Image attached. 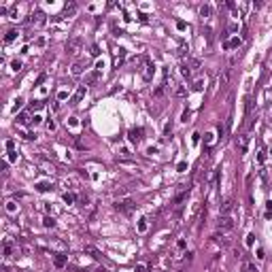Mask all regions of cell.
<instances>
[{
	"label": "cell",
	"mask_w": 272,
	"mask_h": 272,
	"mask_svg": "<svg viewBox=\"0 0 272 272\" xmlns=\"http://www.w3.org/2000/svg\"><path fill=\"white\" fill-rule=\"evenodd\" d=\"M191 66H193V70H200V60H193Z\"/></svg>",
	"instance_id": "b9f144b4"
},
{
	"label": "cell",
	"mask_w": 272,
	"mask_h": 272,
	"mask_svg": "<svg viewBox=\"0 0 272 272\" xmlns=\"http://www.w3.org/2000/svg\"><path fill=\"white\" fill-rule=\"evenodd\" d=\"M43 226H45V228H53V226H55V219H53V217H49V215H47V217H45V219H43Z\"/></svg>",
	"instance_id": "9a60e30c"
},
{
	"label": "cell",
	"mask_w": 272,
	"mask_h": 272,
	"mask_svg": "<svg viewBox=\"0 0 272 272\" xmlns=\"http://www.w3.org/2000/svg\"><path fill=\"white\" fill-rule=\"evenodd\" d=\"M40 119H43L40 115H34V119H32V123H34V126H38V123H40Z\"/></svg>",
	"instance_id": "7bdbcfd3"
},
{
	"label": "cell",
	"mask_w": 272,
	"mask_h": 272,
	"mask_svg": "<svg viewBox=\"0 0 272 272\" xmlns=\"http://www.w3.org/2000/svg\"><path fill=\"white\" fill-rule=\"evenodd\" d=\"M134 208V200L132 198H126V200H121V202H115V211L119 213H130Z\"/></svg>",
	"instance_id": "6da1fadb"
},
{
	"label": "cell",
	"mask_w": 272,
	"mask_h": 272,
	"mask_svg": "<svg viewBox=\"0 0 272 272\" xmlns=\"http://www.w3.org/2000/svg\"><path fill=\"white\" fill-rule=\"evenodd\" d=\"M228 32H238V23H230V28H228Z\"/></svg>",
	"instance_id": "8d00e7d4"
},
{
	"label": "cell",
	"mask_w": 272,
	"mask_h": 272,
	"mask_svg": "<svg viewBox=\"0 0 272 272\" xmlns=\"http://www.w3.org/2000/svg\"><path fill=\"white\" fill-rule=\"evenodd\" d=\"M98 77H100V72H98V70H96V72H91V75L87 77V83H96V81H98Z\"/></svg>",
	"instance_id": "d6986e66"
},
{
	"label": "cell",
	"mask_w": 272,
	"mask_h": 272,
	"mask_svg": "<svg viewBox=\"0 0 272 272\" xmlns=\"http://www.w3.org/2000/svg\"><path fill=\"white\" fill-rule=\"evenodd\" d=\"M253 242H255V234H249L247 236V247H253Z\"/></svg>",
	"instance_id": "f1b7e54d"
},
{
	"label": "cell",
	"mask_w": 272,
	"mask_h": 272,
	"mask_svg": "<svg viewBox=\"0 0 272 272\" xmlns=\"http://www.w3.org/2000/svg\"><path fill=\"white\" fill-rule=\"evenodd\" d=\"M217 228H219V230H232V228H234V219H232L230 215H221Z\"/></svg>",
	"instance_id": "7a4b0ae2"
},
{
	"label": "cell",
	"mask_w": 272,
	"mask_h": 272,
	"mask_svg": "<svg viewBox=\"0 0 272 272\" xmlns=\"http://www.w3.org/2000/svg\"><path fill=\"white\" fill-rule=\"evenodd\" d=\"M81 43H83V40H81L79 36L72 38V40H68V43H66V51H68V53H77V49L81 47Z\"/></svg>",
	"instance_id": "3957f363"
},
{
	"label": "cell",
	"mask_w": 272,
	"mask_h": 272,
	"mask_svg": "<svg viewBox=\"0 0 272 272\" xmlns=\"http://www.w3.org/2000/svg\"><path fill=\"white\" fill-rule=\"evenodd\" d=\"M53 264H55V268H64L68 264V255L66 253H55L53 255Z\"/></svg>",
	"instance_id": "277c9868"
},
{
	"label": "cell",
	"mask_w": 272,
	"mask_h": 272,
	"mask_svg": "<svg viewBox=\"0 0 272 272\" xmlns=\"http://www.w3.org/2000/svg\"><path fill=\"white\" fill-rule=\"evenodd\" d=\"M64 202L66 204H72V202H75V193H64Z\"/></svg>",
	"instance_id": "ffe728a7"
},
{
	"label": "cell",
	"mask_w": 272,
	"mask_h": 272,
	"mask_svg": "<svg viewBox=\"0 0 272 272\" xmlns=\"http://www.w3.org/2000/svg\"><path fill=\"white\" fill-rule=\"evenodd\" d=\"M2 253H4V257H11V255H13V242H11V240H4Z\"/></svg>",
	"instance_id": "7c38bea8"
},
{
	"label": "cell",
	"mask_w": 272,
	"mask_h": 272,
	"mask_svg": "<svg viewBox=\"0 0 272 272\" xmlns=\"http://www.w3.org/2000/svg\"><path fill=\"white\" fill-rule=\"evenodd\" d=\"M177 28L179 30H185V21H177Z\"/></svg>",
	"instance_id": "7dc6e473"
},
{
	"label": "cell",
	"mask_w": 272,
	"mask_h": 272,
	"mask_svg": "<svg viewBox=\"0 0 272 272\" xmlns=\"http://www.w3.org/2000/svg\"><path fill=\"white\" fill-rule=\"evenodd\" d=\"M257 160H259V164H262V162H264V160H266V153H264V151H262V153H259V155H257Z\"/></svg>",
	"instance_id": "681fc988"
},
{
	"label": "cell",
	"mask_w": 272,
	"mask_h": 272,
	"mask_svg": "<svg viewBox=\"0 0 272 272\" xmlns=\"http://www.w3.org/2000/svg\"><path fill=\"white\" fill-rule=\"evenodd\" d=\"M213 140H215V134H211V132H208V134L204 136V142H206V145H211Z\"/></svg>",
	"instance_id": "1f68e13d"
},
{
	"label": "cell",
	"mask_w": 272,
	"mask_h": 272,
	"mask_svg": "<svg viewBox=\"0 0 272 272\" xmlns=\"http://www.w3.org/2000/svg\"><path fill=\"white\" fill-rule=\"evenodd\" d=\"M21 102H23V98H17V100H15V106H13L15 113H17V109H21Z\"/></svg>",
	"instance_id": "836d02e7"
},
{
	"label": "cell",
	"mask_w": 272,
	"mask_h": 272,
	"mask_svg": "<svg viewBox=\"0 0 272 272\" xmlns=\"http://www.w3.org/2000/svg\"><path fill=\"white\" fill-rule=\"evenodd\" d=\"M85 253H91V257H94V259H98V262H102V259H104V257H102V253L98 251V249H94V247H89V244L85 247Z\"/></svg>",
	"instance_id": "30bf717a"
},
{
	"label": "cell",
	"mask_w": 272,
	"mask_h": 272,
	"mask_svg": "<svg viewBox=\"0 0 272 272\" xmlns=\"http://www.w3.org/2000/svg\"><path fill=\"white\" fill-rule=\"evenodd\" d=\"M75 9H77L75 4H70V7L66 4V9H64V15H70V13H75Z\"/></svg>",
	"instance_id": "f546056e"
},
{
	"label": "cell",
	"mask_w": 272,
	"mask_h": 272,
	"mask_svg": "<svg viewBox=\"0 0 272 272\" xmlns=\"http://www.w3.org/2000/svg\"><path fill=\"white\" fill-rule=\"evenodd\" d=\"M45 79H47V75H45V72H43V75H38V79H36V85H40Z\"/></svg>",
	"instance_id": "ab89813d"
},
{
	"label": "cell",
	"mask_w": 272,
	"mask_h": 272,
	"mask_svg": "<svg viewBox=\"0 0 272 272\" xmlns=\"http://www.w3.org/2000/svg\"><path fill=\"white\" fill-rule=\"evenodd\" d=\"M145 270H147L145 266H138V268H136V272H145Z\"/></svg>",
	"instance_id": "f907efd6"
},
{
	"label": "cell",
	"mask_w": 272,
	"mask_h": 272,
	"mask_svg": "<svg viewBox=\"0 0 272 272\" xmlns=\"http://www.w3.org/2000/svg\"><path fill=\"white\" fill-rule=\"evenodd\" d=\"M81 72H83V64H75V66H72V75H75V77H79Z\"/></svg>",
	"instance_id": "2e32d148"
},
{
	"label": "cell",
	"mask_w": 272,
	"mask_h": 272,
	"mask_svg": "<svg viewBox=\"0 0 272 272\" xmlns=\"http://www.w3.org/2000/svg\"><path fill=\"white\" fill-rule=\"evenodd\" d=\"M7 149H9V151L15 149V140H7Z\"/></svg>",
	"instance_id": "74e56055"
},
{
	"label": "cell",
	"mask_w": 272,
	"mask_h": 272,
	"mask_svg": "<svg viewBox=\"0 0 272 272\" xmlns=\"http://www.w3.org/2000/svg\"><path fill=\"white\" fill-rule=\"evenodd\" d=\"M7 211H9V213H15V211H17V204H15L13 200H9V202H7Z\"/></svg>",
	"instance_id": "cb8c5ba5"
},
{
	"label": "cell",
	"mask_w": 272,
	"mask_h": 272,
	"mask_svg": "<svg viewBox=\"0 0 272 272\" xmlns=\"http://www.w3.org/2000/svg\"><path fill=\"white\" fill-rule=\"evenodd\" d=\"M172 132V123H166V128H164V136H170Z\"/></svg>",
	"instance_id": "e575fe53"
},
{
	"label": "cell",
	"mask_w": 272,
	"mask_h": 272,
	"mask_svg": "<svg viewBox=\"0 0 272 272\" xmlns=\"http://www.w3.org/2000/svg\"><path fill=\"white\" fill-rule=\"evenodd\" d=\"M200 15H202V17H208V15H211V7H208V4H204V7L200 9Z\"/></svg>",
	"instance_id": "7402d4cb"
},
{
	"label": "cell",
	"mask_w": 272,
	"mask_h": 272,
	"mask_svg": "<svg viewBox=\"0 0 272 272\" xmlns=\"http://www.w3.org/2000/svg\"><path fill=\"white\" fill-rule=\"evenodd\" d=\"M232 208H234V200H232V198H228V200H226L223 204L219 206L221 215H230V213H232Z\"/></svg>",
	"instance_id": "5b68a950"
},
{
	"label": "cell",
	"mask_w": 272,
	"mask_h": 272,
	"mask_svg": "<svg viewBox=\"0 0 272 272\" xmlns=\"http://www.w3.org/2000/svg\"><path fill=\"white\" fill-rule=\"evenodd\" d=\"M66 123H68V126H77V117H70Z\"/></svg>",
	"instance_id": "ee69618b"
},
{
	"label": "cell",
	"mask_w": 272,
	"mask_h": 272,
	"mask_svg": "<svg viewBox=\"0 0 272 272\" xmlns=\"http://www.w3.org/2000/svg\"><path fill=\"white\" fill-rule=\"evenodd\" d=\"M130 140H132V142H140V140H142V128L130 130Z\"/></svg>",
	"instance_id": "52a82bcc"
},
{
	"label": "cell",
	"mask_w": 272,
	"mask_h": 272,
	"mask_svg": "<svg viewBox=\"0 0 272 272\" xmlns=\"http://www.w3.org/2000/svg\"><path fill=\"white\" fill-rule=\"evenodd\" d=\"M270 217H272V202L266 204V219H270Z\"/></svg>",
	"instance_id": "83f0119b"
},
{
	"label": "cell",
	"mask_w": 272,
	"mask_h": 272,
	"mask_svg": "<svg viewBox=\"0 0 272 272\" xmlns=\"http://www.w3.org/2000/svg\"><path fill=\"white\" fill-rule=\"evenodd\" d=\"M11 68H13L15 72H17V70H21V62H17V60H15V62H11Z\"/></svg>",
	"instance_id": "4dcf8cb0"
},
{
	"label": "cell",
	"mask_w": 272,
	"mask_h": 272,
	"mask_svg": "<svg viewBox=\"0 0 272 272\" xmlns=\"http://www.w3.org/2000/svg\"><path fill=\"white\" fill-rule=\"evenodd\" d=\"M89 53H91L94 58H98V55H100V47H98V45H91V51H89Z\"/></svg>",
	"instance_id": "4316f807"
},
{
	"label": "cell",
	"mask_w": 272,
	"mask_h": 272,
	"mask_svg": "<svg viewBox=\"0 0 272 272\" xmlns=\"http://www.w3.org/2000/svg\"><path fill=\"white\" fill-rule=\"evenodd\" d=\"M30 109H32V111H38V109H43V100H34V102L30 104Z\"/></svg>",
	"instance_id": "603a6c76"
},
{
	"label": "cell",
	"mask_w": 272,
	"mask_h": 272,
	"mask_svg": "<svg viewBox=\"0 0 272 272\" xmlns=\"http://www.w3.org/2000/svg\"><path fill=\"white\" fill-rule=\"evenodd\" d=\"M36 189H38V191H49V189H51V185H49V183H38Z\"/></svg>",
	"instance_id": "44dd1931"
},
{
	"label": "cell",
	"mask_w": 272,
	"mask_h": 272,
	"mask_svg": "<svg viewBox=\"0 0 272 272\" xmlns=\"http://www.w3.org/2000/svg\"><path fill=\"white\" fill-rule=\"evenodd\" d=\"M230 77H232V70H230V68H228V70H223V75L219 77V85H221V87H228Z\"/></svg>",
	"instance_id": "9c48e42d"
},
{
	"label": "cell",
	"mask_w": 272,
	"mask_h": 272,
	"mask_svg": "<svg viewBox=\"0 0 272 272\" xmlns=\"http://www.w3.org/2000/svg\"><path fill=\"white\" fill-rule=\"evenodd\" d=\"M187 196H189V189H187V191H181V193L175 198V206H181V202H185V200H187Z\"/></svg>",
	"instance_id": "5bb4252c"
},
{
	"label": "cell",
	"mask_w": 272,
	"mask_h": 272,
	"mask_svg": "<svg viewBox=\"0 0 272 272\" xmlns=\"http://www.w3.org/2000/svg\"><path fill=\"white\" fill-rule=\"evenodd\" d=\"M181 272H183V270H181Z\"/></svg>",
	"instance_id": "816d5d0a"
},
{
	"label": "cell",
	"mask_w": 272,
	"mask_h": 272,
	"mask_svg": "<svg viewBox=\"0 0 272 272\" xmlns=\"http://www.w3.org/2000/svg\"><path fill=\"white\" fill-rule=\"evenodd\" d=\"M17 160V153L15 151H9V162H15Z\"/></svg>",
	"instance_id": "60d3db41"
},
{
	"label": "cell",
	"mask_w": 272,
	"mask_h": 272,
	"mask_svg": "<svg viewBox=\"0 0 272 272\" xmlns=\"http://www.w3.org/2000/svg\"><path fill=\"white\" fill-rule=\"evenodd\" d=\"M83 96H85V85H81V87L77 89V94H75V96H72V100H70V104H79Z\"/></svg>",
	"instance_id": "ba28073f"
},
{
	"label": "cell",
	"mask_w": 272,
	"mask_h": 272,
	"mask_svg": "<svg viewBox=\"0 0 272 272\" xmlns=\"http://www.w3.org/2000/svg\"><path fill=\"white\" fill-rule=\"evenodd\" d=\"M102 68H104V60H100V62H96V70H98V72H102Z\"/></svg>",
	"instance_id": "d590c367"
},
{
	"label": "cell",
	"mask_w": 272,
	"mask_h": 272,
	"mask_svg": "<svg viewBox=\"0 0 272 272\" xmlns=\"http://www.w3.org/2000/svg\"><path fill=\"white\" fill-rule=\"evenodd\" d=\"M247 270H249V272H257V268L253 264H247Z\"/></svg>",
	"instance_id": "bcb514c9"
},
{
	"label": "cell",
	"mask_w": 272,
	"mask_h": 272,
	"mask_svg": "<svg viewBox=\"0 0 272 272\" xmlns=\"http://www.w3.org/2000/svg\"><path fill=\"white\" fill-rule=\"evenodd\" d=\"M17 123H19V126H26V123H28V115H26V113H21V115L17 117Z\"/></svg>",
	"instance_id": "ac0fdd59"
},
{
	"label": "cell",
	"mask_w": 272,
	"mask_h": 272,
	"mask_svg": "<svg viewBox=\"0 0 272 272\" xmlns=\"http://www.w3.org/2000/svg\"><path fill=\"white\" fill-rule=\"evenodd\" d=\"M66 98H68V91H66V89H62V91L58 94V100H66Z\"/></svg>",
	"instance_id": "d6a6232c"
},
{
	"label": "cell",
	"mask_w": 272,
	"mask_h": 272,
	"mask_svg": "<svg viewBox=\"0 0 272 272\" xmlns=\"http://www.w3.org/2000/svg\"><path fill=\"white\" fill-rule=\"evenodd\" d=\"M47 128H49V132H53V130H55V121L51 119V121H49V123H47Z\"/></svg>",
	"instance_id": "f35d334b"
},
{
	"label": "cell",
	"mask_w": 272,
	"mask_h": 272,
	"mask_svg": "<svg viewBox=\"0 0 272 272\" xmlns=\"http://www.w3.org/2000/svg\"><path fill=\"white\" fill-rule=\"evenodd\" d=\"M185 170H187V164L181 162V164H179V172H185Z\"/></svg>",
	"instance_id": "f6af8a7d"
},
{
	"label": "cell",
	"mask_w": 272,
	"mask_h": 272,
	"mask_svg": "<svg viewBox=\"0 0 272 272\" xmlns=\"http://www.w3.org/2000/svg\"><path fill=\"white\" fill-rule=\"evenodd\" d=\"M145 230H147V219L142 217V219L138 221V232H145Z\"/></svg>",
	"instance_id": "484cf974"
},
{
	"label": "cell",
	"mask_w": 272,
	"mask_h": 272,
	"mask_svg": "<svg viewBox=\"0 0 272 272\" xmlns=\"http://www.w3.org/2000/svg\"><path fill=\"white\" fill-rule=\"evenodd\" d=\"M240 45H242V40H240L238 36H234V38H230V40L226 43V49H238Z\"/></svg>",
	"instance_id": "8fae6325"
},
{
	"label": "cell",
	"mask_w": 272,
	"mask_h": 272,
	"mask_svg": "<svg viewBox=\"0 0 272 272\" xmlns=\"http://www.w3.org/2000/svg\"><path fill=\"white\" fill-rule=\"evenodd\" d=\"M17 34H19V32H17V30H13V28H11V30H7V34H4V43H13V40L17 38Z\"/></svg>",
	"instance_id": "4fadbf2b"
},
{
	"label": "cell",
	"mask_w": 272,
	"mask_h": 272,
	"mask_svg": "<svg viewBox=\"0 0 272 272\" xmlns=\"http://www.w3.org/2000/svg\"><path fill=\"white\" fill-rule=\"evenodd\" d=\"M191 140H193V145H198V142H200V134H193V138H191Z\"/></svg>",
	"instance_id": "c3c4849f"
},
{
	"label": "cell",
	"mask_w": 272,
	"mask_h": 272,
	"mask_svg": "<svg viewBox=\"0 0 272 272\" xmlns=\"http://www.w3.org/2000/svg\"><path fill=\"white\" fill-rule=\"evenodd\" d=\"M189 72H191L189 66H187V64H181V75H183V77H189Z\"/></svg>",
	"instance_id": "d4e9b609"
},
{
	"label": "cell",
	"mask_w": 272,
	"mask_h": 272,
	"mask_svg": "<svg viewBox=\"0 0 272 272\" xmlns=\"http://www.w3.org/2000/svg\"><path fill=\"white\" fill-rule=\"evenodd\" d=\"M204 89V81L202 79H198L196 83H193V91H202Z\"/></svg>",
	"instance_id": "e0dca14e"
},
{
	"label": "cell",
	"mask_w": 272,
	"mask_h": 272,
	"mask_svg": "<svg viewBox=\"0 0 272 272\" xmlns=\"http://www.w3.org/2000/svg\"><path fill=\"white\" fill-rule=\"evenodd\" d=\"M236 147H238V151H240V153H247V147H249V136H247V134L240 136L238 142H236Z\"/></svg>",
	"instance_id": "8992f818"
}]
</instances>
